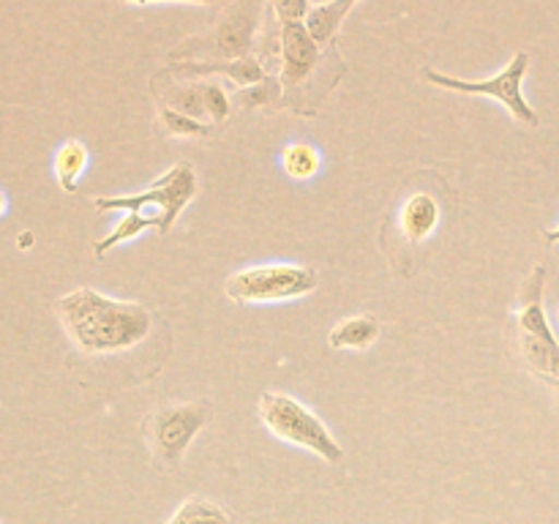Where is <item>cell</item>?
Returning <instances> with one entry per match:
<instances>
[{"mask_svg": "<svg viewBox=\"0 0 559 524\" xmlns=\"http://www.w3.org/2000/svg\"><path fill=\"white\" fill-rule=\"evenodd\" d=\"M5 211H9V200H5V194H3V191H0V216H3Z\"/></svg>", "mask_w": 559, "mask_h": 524, "instance_id": "cell-24", "label": "cell"}, {"mask_svg": "<svg viewBox=\"0 0 559 524\" xmlns=\"http://www.w3.org/2000/svg\"><path fill=\"white\" fill-rule=\"evenodd\" d=\"M271 3L282 22H304L311 11L309 0H271Z\"/></svg>", "mask_w": 559, "mask_h": 524, "instance_id": "cell-21", "label": "cell"}, {"mask_svg": "<svg viewBox=\"0 0 559 524\" xmlns=\"http://www.w3.org/2000/svg\"><path fill=\"white\" fill-rule=\"evenodd\" d=\"M317 289V271L309 265L267 262V265L243 267L224 282V293L240 306L282 303L298 300Z\"/></svg>", "mask_w": 559, "mask_h": 524, "instance_id": "cell-5", "label": "cell"}, {"mask_svg": "<svg viewBox=\"0 0 559 524\" xmlns=\"http://www.w3.org/2000/svg\"><path fill=\"white\" fill-rule=\"evenodd\" d=\"M440 216L442 211L437 196L418 191V194L404 200L402 211H399V229H402L404 240H409V243H424L440 227Z\"/></svg>", "mask_w": 559, "mask_h": 524, "instance_id": "cell-10", "label": "cell"}, {"mask_svg": "<svg viewBox=\"0 0 559 524\" xmlns=\"http://www.w3.org/2000/svg\"><path fill=\"white\" fill-rule=\"evenodd\" d=\"M147 229H153V222H147V218L140 216V213H126V216L115 224L112 233L104 235L102 240H96V246H93V254H96L98 260H104L109 251L118 249V246H123V243H129V240L140 238V235L147 233Z\"/></svg>", "mask_w": 559, "mask_h": 524, "instance_id": "cell-17", "label": "cell"}, {"mask_svg": "<svg viewBox=\"0 0 559 524\" xmlns=\"http://www.w3.org/2000/svg\"><path fill=\"white\" fill-rule=\"evenodd\" d=\"M260 420L267 426L273 437L298 445L304 451H311L314 456L325 458V462L338 464L344 458V448L328 429L325 420L317 418L304 402H298L289 393L267 391L260 398Z\"/></svg>", "mask_w": 559, "mask_h": 524, "instance_id": "cell-4", "label": "cell"}, {"mask_svg": "<svg viewBox=\"0 0 559 524\" xmlns=\"http://www.w3.org/2000/svg\"><path fill=\"white\" fill-rule=\"evenodd\" d=\"M530 71V55L516 52L511 58V63L500 71L497 76H489V80H462V76L442 74V71L424 69V80L431 82L435 87H442V91L451 93H464V96H486L500 102L508 112L513 115V120L524 126H538L540 118L533 109V104L524 98V76Z\"/></svg>", "mask_w": 559, "mask_h": 524, "instance_id": "cell-6", "label": "cell"}, {"mask_svg": "<svg viewBox=\"0 0 559 524\" xmlns=\"http://www.w3.org/2000/svg\"><path fill=\"white\" fill-rule=\"evenodd\" d=\"M544 238H546V243H549V246L559 243V227H555V229H546Z\"/></svg>", "mask_w": 559, "mask_h": 524, "instance_id": "cell-23", "label": "cell"}, {"mask_svg": "<svg viewBox=\"0 0 559 524\" xmlns=\"http://www.w3.org/2000/svg\"><path fill=\"white\" fill-rule=\"evenodd\" d=\"M377 338H380V320L374 314L347 317L328 333L331 349H369Z\"/></svg>", "mask_w": 559, "mask_h": 524, "instance_id": "cell-11", "label": "cell"}, {"mask_svg": "<svg viewBox=\"0 0 559 524\" xmlns=\"http://www.w3.org/2000/svg\"><path fill=\"white\" fill-rule=\"evenodd\" d=\"M544 284L546 267L538 265L524 284L522 309L516 317V338L519 353L530 371L559 393V342L544 309Z\"/></svg>", "mask_w": 559, "mask_h": 524, "instance_id": "cell-3", "label": "cell"}, {"mask_svg": "<svg viewBox=\"0 0 559 524\" xmlns=\"http://www.w3.org/2000/svg\"><path fill=\"white\" fill-rule=\"evenodd\" d=\"M227 74L229 80L238 82V85H257V82L265 80V71L257 60L251 58H238V60H211V63H186L175 66L173 74L180 76H197V74Z\"/></svg>", "mask_w": 559, "mask_h": 524, "instance_id": "cell-12", "label": "cell"}, {"mask_svg": "<svg viewBox=\"0 0 559 524\" xmlns=\"http://www.w3.org/2000/svg\"><path fill=\"white\" fill-rule=\"evenodd\" d=\"M311 3V9H314V5H328V3H333V0H309Z\"/></svg>", "mask_w": 559, "mask_h": 524, "instance_id": "cell-25", "label": "cell"}, {"mask_svg": "<svg viewBox=\"0 0 559 524\" xmlns=\"http://www.w3.org/2000/svg\"><path fill=\"white\" fill-rule=\"evenodd\" d=\"M194 196H197L194 167H191V164H175V167L167 169L156 183L147 186L145 191H136V194H118V196H96L93 205H96L98 211L140 213V216H145L147 222H153V229H156L158 235H167Z\"/></svg>", "mask_w": 559, "mask_h": 524, "instance_id": "cell-2", "label": "cell"}, {"mask_svg": "<svg viewBox=\"0 0 559 524\" xmlns=\"http://www.w3.org/2000/svg\"><path fill=\"white\" fill-rule=\"evenodd\" d=\"M360 0H333L328 5H314L306 16V27H309L311 36L317 38L320 44H331L336 38L338 27L344 25L349 11L358 5Z\"/></svg>", "mask_w": 559, "mask_h": 524, "instance_id": "cell-13", "label": "cell"}, {"mask_svg": "<svg viewBox=\"0 0 559 524\" xmlns=\"http://www.w3.org/2000/svg\"><path fill=\"white\" fill-rule=\"evenodd\" d=\"M322 167V156L309 142H289L282 151V169L293 180H311Z\"/></svg>", "mask_w": 559, "mask_h": 524, "instance_id": "cell-16", "label": "cell"}, {"mask_svg": "<svg viewBox=\"0 0 559 524\" xmlns=\"http://www.w3.org/2000/svg\"><path fill=\"white\" fill-rule=\"evenodd\" d=\"M262 5H265V0H235L211 33L183 41V47L175 52V58H180V55H211L216 60L246 58L249 49L254 47V33L262 20Z\"/></svg>", "mask_w": 559, "mask_h": 524, "instance_id": "cell-8", "label": "cell"}, {"mask_svg": "<svg viewBox=\"0 0 559 524\" xmlns=\"http://www.w3.org/2000/svg\"><path fill=\"white\" fill-rule=\"evenodd\" d=\"M164 524H235L233 513L205 497H189Z\"/></svg>", "mask_w": 559, "mask_h": 524, "instance_id": "cell-15", "label": "cell"}, {"mask_svg": "<svg viewBox=\"0 0 559 524\" xmlns=\"http://www.w3.org/2000/svg\"><path fill=\"white\" fill-rule=\"evenodd\" d=\"M282 85H304L320 66V41L309 33L306 22H282Z\"/></svg>", "mask_w": 559, "mask_h": 524, "instance_id": "cell-9", "label": "cell"}, {"mask_svg": "<svg viewBox=\"0 0 559 524\" xmlns=\"http://www.w3.org/2000/svg\"><path fill=\"white\" fill-rule=\"evenodd\" d=\"M87 167V147L82 145L80 140H69L58 147L55 153V178H58V186L66 191V194H76V186H80L82 172Z\"/></svg>", "mask_w": 559, "mask_h": 524, "instance_id": "cell-14", "label": "cell"}, {"mask_svg": "<svg viewBox=\"0 0 559 524\" xmlns=\"http://www.w3.org/2000/svg\"><path fill=\"white\" fill-rule=\"evenodd\" d=\"M158 118H162L164 129L169 131L173 136H211V126L200 123L197 118H191V115L186 112H178V109L173 107H162L158 109Z\"/></svg>", "mask_w": 559, "mask_h": 524, "instance_id": "cell-18", "label": "cell"}, {"mask_svg": "<svg viewBox=\"0 0 559 524\" xmlns=\"http://www.w3.org/2000/svg\"><path fill=\"white\" fill-rule=\"evenodd\" d=\"M273 98H276V82H257V85H249L238 93V102L249 109L265 107Z\"/></svg>", "mask_w": 559, "mask_h": 524, "instance_id": "cell-19", "label": "cell"}, {"mask_svg": "<svg viewBox=\"0 0 559 524\" xmlns=\"http://www.w3.org/2000/svg\"><path fill=\"white\" fill-rule=\"evenodd\" d=\"M118 3H131V5H147V3H197V5H213V0H118Z\"/></svg>", "mask_w": 559, "mask_h": 524, "instance_id": "cell-22", "label": "cell"}, {"mask_svg": "<svg viewBox=\"0 0 559 524\" xmlns=\"http://www.w3.org/2000/svg\"><path fill=\"white\" fill-rule=\"evenodd\" d=\"M58 320L66 336L85 355L126 353L145 342L153 314L136 300H115L93 287H76L58 300Z\"/></svg>", "mask_w": 559, "mask_h": 524, "instance_id": "cell-1", "label": "cell"}, {"mask_svg": "<svg viewBox=\"0 0 559 524\" xmlns=\"http://www.w3.org/2000/svg\"><path fill=\"white\" fill-rule=\"evenodd\" d=\"M211 420V407L205 402H183L158 407L145 420V440L151 445L153 456L164 467H180L186 451L194 442V437Z\"/></svg>", "mask_w": 559, "mask_h": 524, "instance_id": "cell-7", "label": "cell"}, {"mask_svg": "<svg viewBox=\"0 0 559 524\" xmlns=\"http://www.w3.org/2000/svg\"><path fill=\"white\" fill-rule=\"evenodd\" d=\"M557 320H559V311H557Z\"/></svg>", "mask_w": 559, "mask_h": 524, "instance_id": "cell-26", "label": "cell"}, {"mask_svg": "<svg viewBox=\"0 0 559 524\" xmlns=\"http://www.w3.org/2000/svg\"><path fill=\"white\" fill-rule=\"evenodd\" d=\"M205 112L213 120H224L229 115V98L218 82H205Z\"/></svg>", "mask_w": 559, "mask_h": 524, "instance_id": "cell-20", "label": "cell"}]
</instances>
